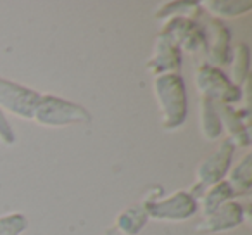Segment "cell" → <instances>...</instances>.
Segmentation results:
<instances>
[{"mask_svg":"<svg viewBox=\"0 0 252 235\" xmlns=\"http://www.w3.org/2000/svg\"><path fill=\"white\" fill-rule=\"evenodd\" d=\"M154 94L162 112V127L166 130H176L182 127L187 118V94L183 78L178 73L156 76Z\"/></svg>","mask_w":252,"mask_h":235,"instance_id":"cell-1","label":"cell"},{"mask_svg":"<svg viewBox=\"0 0 252 235\" xmlns=\"http://www.w3.org/2000/svg\"><path fill=\"white\" fill-rule=\"evenodd\" d=\"M33 120L45 127H66V125L88 123L90 114L80 104H74L56 95H42Z\"/></svg>","mask_w":252,"mask_h":235,"instance_id":"cell-2","label":"cell"},{"mask_svg":"<svg viewBox=\"0 0 252 235\" xmlns=\"http://www.w3.org/2000/svg\"><path fill=\"white\" fill-rule=\"evenodd\" d=\"M195 87L202 94V97L209 101H218L220 104L230 105L233 102L240 101V87L231 83L230 78L224 76V73L211 64H202L197 69Z\"/></svg>","mask_w":252,"mask_h":235,"instance_id":"cell-3","label":"cell"},{"mask_svg":"<svg viewBox=\"0 0 252 235\" xmlns=\"http://www.w3.org/2000/svg\"><path fill=\"white\" fill-rule=\"evenodd\" d=\"M40 97L42 95L36 90L0 78V109L2 111L5 109L23 120H33Z\"/></svg>","mask_w":252,"mask_h":235,"instance_id":"cell-4","label":"cell"},{"mask_svg":"<svg viewBox=\"0 0 252 235\" xmlns=\"http://www.w3.org/2000/svg\"><path fill=\"white\" fill-rule=\"evenodd\" d=\"M147 216L154 220L182 221L189 220L197 213V199L190 192H175L162 201H147L144 202Z\"/></svg>","mask_w":252,"mask_h":235,"instance_id":"cell-5","label":"cell"},{"mask_svg":"<svg viewBox=\"0 0 252 235\" xmlns=\"http://www.w3.org/2000/svg\"><path fill=\"white\" fill-rule=\"evenodd\" d=\"M233 151V144L226 140L218 147L216 152H213L209 158H206L200 163L199 168H197V187L199 189H209V187L223 182L224 175H226L228 168L231 165Z\"/></svg>","mask_w":252,"mask_h":235,"instance_id":"cell-6","label":"cell"},{"mask_svg":"<svg viewBox=\"0 0 252 235\" xmlns=\"http://www.w3.org/2000/svg\"><path fill=\"white\" fill-rule=\"evenodd\" d=\"M162 33L168 35L178 49L187 52H200L206 49V33L190 18H171L164 25Z\"/></svg>","mask_w":252,"mask_h":235,"instance_id":"cell-7","label":"cell"},{"mask_svg":"<svg viewBox=\"0 0 252 235\" xmlns=\"http://www.w3.org/2000/svg\"><path fill=\"white\" fill-rule=\"evenodd\" d=\"M180 49L173 43V40L168 35L161 33L156 40L154 45V56L149 59L147 67L154 76H161V74L176 73L180 69Z\"/></svg>","mask_w":252,"mask_h":235,"instance_id":"cell-8","label":"cell"},{"mask_svg":"<svg viewBox=\"0 0 252 235\" xmlns=\"http://www.w3.org/2000/svg\"><path fill=\"white\" fill-rule=\"evenodd\" d=\"M245 218L244 207L238 202H224L223 206H220L216 211H213L211 214H207L202 221L195 227L197 232H224L235 228L238 225H242Z\"/></svg>","mask_w":252,"mask_h":235,"instance_id":"cell-9","label":"cell"},{"mask_svg":"<svg viewBox=\"0 0 252 235\" xmlns=\"http://www.w3.org/2000/svg\"><path fill=\"white\" fill-rule=\"evenodd\" d=\"M207 30L211 33V47H209V59L211 66H221L230 61V32L220 21L211 19L207 21Z\"/></svg>","mask_w":252,"mask_h":235,"instance_id":"cell-10","label":"cell"},{"mask_svg":"<svg viewBox=\"0 0 252 235\" xmlns=\"http://www.w3.org/2000/svg\"><path fill=\"white\" fill-rule=\"evenodd\" d=\"M216 111H218V116H220V121L226 125L228 132H230L231 144L247 147L249 142H251L249 140V130L245 128V125L242 123L240 114H238L233 107L224 105V104H218Z\"/></svg>","mask_w":252,"mask_h":235,"instance_id":"cell-11","label":"cell"},{"mask_svg":"<svg viewBox=\"0 0 252 235\" xmlns=\"http://www.w3.org/2000/svg\"><path fill=\"white\" fill-rule=\"evenodd\" d=\"M200 120H202L200 121L202 134L207 140H216V138L221 137L223 127H221L216 105H214L213 101H209L206 97H200Z\"/></svg>","mask_w":252,"mask_h":235,"instance_id":"cell-12","label":"cell"},{"mask_svg":"<svg viewBox=\"0 0 252 235\" xmlns=\"http://www.w3.org/2000/svg\"><path fill=\"white\" fill-rule=\"evenodd\" d=\"M147 211H145L144 204L138 206H131L128 209L121 211L116 221V227L126 235H137L140 232V228L147 223Z\"/></svg>","mask_w":252,"mask_h":235,"instance_id":"cell-13","label":"cell"},{"mask_svg":"<svg viewBox=\"0 0 252 235\" xmlns=\"http://www.w3.org/2000/svg\"><path fill=\"white\" fill-rule=\"evenodd\" d=\"M231 197H233V190H231V187L228 185V182H224V180L216 183V185L209 187V189L202 194V197H200V206H202L204 216H207V214H211L213 211H216L220 206L228 202Z\"/></svg>","mask_w":252,"mask_h":235,"instance_id":"cell-14","label":"cell"},{"mask_svg":"<svg viewBox=\"0 0 252 235\" xmlns=\"http://www.w3.org/2000/svg\"><path fill=\"white\" fill-rule=\"evenodd\" d=\"M228 185L233 190V196L247 194L252 185V156L247 154L242 158V161L233 168L228 180Z\"/></svg>","mask_w":252,"mask_h":235,"instance_id":"cell-15","label":"cell"},{"mask_svg":"<svg viewBox=\"0 0 252 235\" xmlns=\"http://www.w3.org/2000/svg\"><path fill=\"white\" fill-rule=\"evenodd\" d=\"M204 7L211 14L218 16V18H237L252 9L251 0H240V2H220V0H211V2H204Z\"/></svg>","mask_w":252,"mask_h":235,"instance_id":"cell-16","label":"cell"},{"mask_svg":"<svg viewBox=\"0 0 252 235\" xmlns=\"http://www.w3.org/2000/svg\"><path fill=\"white\" fill-rule=\"evenodd\" d=\"M249 73V49L247 45H238L233 50V64H231V83L240 87Z\"/></svg>","mask_w":252,"mask_h":235,"instance_id":"cell-17","label":"cell"},{"mask_svg":"<svg viewBox=\"0 0 252 235\" xmlns=\"http://www.w3.org/2000/svg\"><path fill=\"white\" fill-rule=\"evenodd\" d=\"M28 227V220L21 213L0 216V235H21Z\"/></svg>","mask_w":252,"mask_h":235,"instance_id":"cell-18","label":"cell"},{"mask_svg":"<svg viewBox=\"0 0 252 235\" xmlns=\"http://www.w3.org/2000/svg\"><path fill=\"white\" fill-rule=\"evenodd\" d=\"M199 12V4H187V2H171L166 4L161 11L158 12V18H189V14H195Z\"/></svg>","mask_w":252,"mask_h":235,"instance_id":"cell-19","label":"cell"},{"mask_svg":"<svg viewBox=\"0 0 252 235\" xmlns=\"http://www.w3.org/2000/svg\"><path fill=\"white\" fill-rule=\"evenodd\" d=\"M0 142L5 145H12L16 142V135L12 127L9 125L7 118L4 116V111L0 109Z\"/></svg>","mask_w":252,"mask_h":235,"instance_id":"cell-20","label":"cell"}]
</instances>
